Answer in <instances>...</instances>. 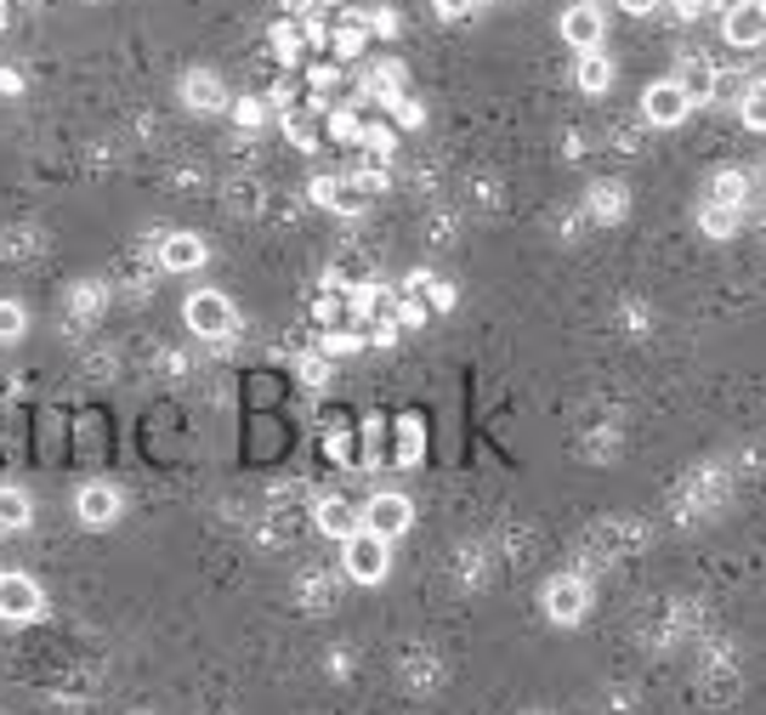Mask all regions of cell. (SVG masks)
Masks as SVG:
<instances>
[{"label":"cell","mask_w":766,"mask_h":715,"mask_svg":"<svg viewBox=\"0 0 766 715\" xmlns=\"http://www.w3.org/2000/svg\"><path fill=\"white\" fill-rule=\"evenodd\" d=\"M364 23H369L375 34H398V12H387V7H380V12H369Z\"/></svg>","instance_id":"f546056e"},{"label":"cell","mask_w":766,"mask_h":715,"mask_svg":"<svg viewBox=\"0 0 766 715\" xmlns=\"http://www.w3.org/2000/svg\"><path fill=\"white\" fill-rule=\"evenodd\" d=\"M23 91V74L18 69H0V98H18Z\"/></svg>","instance_id":"4dcf8cb0"},{"label":"cell","mask_w":766,"mask_h":715,"mask_svg":"<svg viewBox=\"0 0 766 715\" xmlns=\"http://www.w3.org/2000/svg\"><path fill=\"white\" fill-rule=\"evenodd\" d=\"M341 568H347V580H358V585H380V580H387V568H392V540L358 529L353 540H341Z\"/></svg>","instance_id":"6da1fadb"},{"label":"cell","mask_w":766,"mask_h":715,"mask_svg":"<svg viewBox=\"0 0 766 715\" xmlns=\"http://www.w3.org/2000/svg\"><path fill=\"white\" fill-rule=\"evenodd\" d=\"M313 200H318L324 211H335V216H358L369 194L358 187V176H318V182H313Z\"/></svg>","instance_id":"52a82bcc"},{"label":"cell","mask_w":766,"mask_h":715,"mask_svg":"<svg viewBox=\"0 0 766 715\" xmlns=\"http://www.w3.org/2000/svg\"><path fill=\"white\" fill-rule=\"evenodd\" d=\"M409 522H415L409 494H375V500L364 505V529L380 534V540H404V534H409Z\"/></svg>","instance_id":"5b68a950"},{"label":"cell","mask_w":766,"mask_h":715,"mask_svg":"<svg viewBox=\"0 0 766 715\" xmlns=\"http://www.w3.org/2000/svg\"><path fill=\"white\" fill-rule=\"evenodd\" d=\"M573 85L591 91V98H596V91H607L613 85V58L607 52H580V63H573Z\"/></svg>","instance_id":"9a60e30c"},{"label":"cell","mask_w":766,"mask_h":715,"mask_svg":"<svg viewBox=\"0 0 766 715\" xmlns=\"http://www.w3.org/2000/svg\"><path fill=\"white\" fill-rule=\"evenodd\" d=\"M182 98H187V109H200V114H216V109H227V85L211 74V69H194L182 80Z\"/></svg>","instance_id":"8fae6325"},{"label":"cell","mask_w":766,"mask_h":715,"mask_svg":"<svg viewBox=\"0 0 766 715\" xmlns=\"http://www.w3.org/2000/svg\"><path fill=\"white\" fill-rule=\"evenodd\" d=\"M45 613V596L29 574H0V619H12V625H29V619Z\"/></svg>","instance_id":"8992f818"},{"label":"cell","mask_w":766,"mask_h":715,"mask_svg":"<svg viewBox=\"0 0 766 715\" xmlns=\"http://www.w3.org/2000/svg\"><path fill=\"white\" fill-rule=\"evenodd\" d=\"M302 380H307V387H324V380H329V364H318V358L302 364Z\"/></svg>","instance_id":"1f68e13d"},{"label":"cell","mask_w":766,"mask_h":715,"mask_svg":"<svg viewBox=\"0 0 766 715\" xmlns=\"http://www.w3.org/2000/svg\"><path fill=\"white\" fill-rule=\"evenodd\" d=\"M23 522H29V494L0 489V529H23Z\"/></svg>","instance_id":"7402d4cb"},{"label":"cell","mask_w":766,"mask_h":715,"mask_svg":"<svg viewBox=\"0 0 766 715\" xmlns=\"http://www.w3.org/2000/svg\"><path fill=\"white\" fill-rule=\"evenodd\" d=\"M687 114H693V98H687L676 80H653V85L642 91V120H647L653 131H676Z\"/></svg>","instance_id":"3957f363"},{"label":"cell","mask_w":766,"mask_h":715,"mask_svg":"<svg viewBox=\"0 0 766 715\" xmlns=\"http://www.w3.org/2000/svg\"><path fill=\"white\" fill-rule=\"evenodd\" d=\"M74 505H80V522H98V529H103V522L120 517V489L114 483H85Z\"/></svg>","instance_id":"7c38bea8"},{"label":"cell","mask_w":766,"mask_h":715,"mask_svg":"<svg viewBox=\"0 0 766 715\" xmlns=\"http://www.w3.org/2000/svg\"><path fill=\"white\" fill-rule=\"evenodd\" d=\"M187 329L205 336V341H222V336L238 329V313H233V302L222 290H200V296H187Z\"/></svg>","instance_id":"7a4b0ae2"},{"label":"cell","mask_w":766,"mask_h":715,"mask_svg":"<svg viewBox=\"0 0 766 715\" xmlns=\"http://www.w3.org/2000/svg\"><path fill=\"white\" fill-rule=\"evenodd\" d=\"M585 205H591V216H596V222H619V216L631 211V194H625L619 182H596Z\"/></svg>","instance_id":"e0dca14e"},{"label":"cell","mask_w":766,"mask_h":715,"mask_svg":"<svg viewBox=\"0 0 766 715\" xmlns=\"http://www.w3.org/2000/svg\"><path fill=\"white\" fill-rule=\"evenodd\" d=\"M329 131H335V142H358V136H364V125H358L353 109H335V114H329Z\"/></svg>","instance_id":"d4e9b609"},{"label":"cell","mask_w":766,"mask_h":715,"mask_svg":"<svg viewBox=\"0 0 766 715\" xmlns=\"http://www.w3.org/2000/svg\"><path fill=\"white\" fill-rule=\"evenodd\" d=\"M313 7H318V0H284V12H290V18H313Z\"/></svg>","instance_id":"d6a6232c"},{"label":"cell","mask_w":766,"mask_h":715,"mask_svg":"<svg viewBox=\"0 0 766 715\" xmlns=\"http://www.w3.org/2000/svg\"><path fill=\"white\" fill-rule=\"evenodd\" d=\"M23 324H29V318H23L18 302H0V341H18V336H23Z\"/></svg>","instance_id":"cb8c5ba5"},{"label":"cell","mask_w":766,"mask_h":715,"mask_svg":"<svg viewBox=\"0 0 766 715\" xmlns=\"http://www.w3.org/2000/svg\"><path fill=\"white\" fill-rule=\"evenodd\" d=\"M284 131H290V142H296V149H313V142H318V136H313V125H307L302 114H290V120H284Z\"/></svg>","instance_id":"83f0119b"},{"label":"cell","mask_w":766,"mask_h":715,"mask_svg":"<svg viewBox=\"0 0 766 715\" xmlns=\"http://www.w3.org/2000/svg\"><path fill=\"white\" fill-rule=\"evenodd\" d=\"M670 80H676L687 98L698 103V98H709V85H715V63H709V58H682V69L670 74Z\"/></svg>","instance_id":"ac0fdd59"},{"label":"cell","mask_w":766,"mask_h":715,"mask_svg":"<svg viewBox=\"0 0 766 715\" xmlns=\"http://www.w3.org/2000/svg\"><path fill=\"white\" fill-rule=\"evenodd\" d=\"M585 613H591V585L580 574H556L545 585V619L551 625H580Z\"/></svg>","instance_id":"277c9868"},{"label":"cell","mask_w":766,"mask_h":715,"mask_svg":"<svg viewBox=\"0 0 766 715\" xmlns=\"http://www.w3.org/2000/svg\"><path fill=\"white\" fill-rule=\"evenodd\" d=\"M364 91H369V98H380L387 109L404 103V63H392V58H387V63H375V69L364 74Z\"/></svg>","instance_id":"5bb4252c"},{"label":"cell","mask_w":766,"mask_h":715,"mask_svg":"<svg viewBox=\"0 0 766 715\" xmlns=\"http://www.w3.org/2000/svg\"><path fill=\"white\" fill-rule=\"evenodd\" d=\"M722 34L738 45V52H755V45L766 40V12L755 7V0H738V7H727V18H722Z\"/></svg>","instance_id":"ba28073f"},{"label":"cell","mask_w":766,"mask_h":715,"mask_svg":"<svg viewBox=\"0 0 766 715\" xmlns=\"http://www.w3.org/2000/svg\"><path fill=\"white\" fill-rule=\"evenodd\" d=\"M670 12H676V23H693L709 12V0H670Z\"/></svg>","instance_id":"f1b7e54d"},{"label":"cell","mask_w":766,"mask_h":715,"mask_svg":"<svg viewBox=\"0 0 766 715\" xmlns=\"http://www.w3.org/2000/svg\"><path fill=\"white\" fill-rule=\"evenodd\" d=\"M432 7H438V18H471L483 0H432Z\"/></svg>","instance_id":"4316f807"},{"label":"cell","mask_w":766,"mask_h":715,"mask_svg":"<svg viewBox=\"0 0 766 715\" xmlns=\"http://www.w3.org/2000/svg\"><path fill=\"white\" fill-rule=\"evenodd\" d=\"M313 517H318V534H329V540H353V534L364 529L358 505H353V500H341V494H324Z\"/></svg>","instance_id":"30bf717a"},{"label":"cell","mask_w":766,"mask_h":715,"mask_svg":"<svg viewBox=\"0 0 766 715\" xmlns=\"http://www.w3.org/2000/svg\"><path fill=\"white\" fill-rule=\"evenodd\" d=\"M738 216H744V211H727V205H704V233H709V238H733V233H738Z\"/></svg>","instance_id":"603a6c76"},{"label":"cell","mask_w":766,"mask_h":715,"mask_svg":"<svg viewBox=\"0 0 766 715\" xmlns=\"http://www.w3.org/2000/svg\"><path fill=\"white\" fill-rule=\"evenodd\" d=\"M267 40H273V58H278V63H296V58H302V45H307V40H302V23H296V18L273 23V34H267Z\"/></svg>","instance_id":"d6986e66"},{"label":"cell","mask_w":766,"mask_h":715,"mask_svg":"<svg viewBox=\"0 0 766 715\" xmlns=\"http://www.w3.org/2000/svg\"><path fill=\"white\" fill-rule=\"evenodd\" d=\"M738 120L749 131H766V80H749L744 85V98H738Z\"/></svg>","instance_id":"44dd1931"},{"label":"cell","mask_w":766,"mask_h":715,"mask_svg":"<svg viewBox=\"0 0 766 715\" xmlns=\"http://www.w3.org/2000/svg\"><path fill=\"white\" fill-rule=\"evenodd\" d=\"M625 12H636V18H647V12H658V0H619Z\"/></svg>","instance_id":"836d02e7"},{"label":"cell","mask_w":766,"mask_h":715,"mask_svg":"<svg viewBox=\"0 0 766 715\" xmlns=\"http://www.w3.org/2000/svg\"><path fill=\"white\" fill-rule=\"evenodd\" d=\"M562 40L573 45V52H602V12L591 7V0H580V7L562 12Z\"/></svg>","instance_id":"9c48e42d"},{"label":"cell","mask_w":766,"mask_h":715,"mask_svg":"<svg viewBox=\"0 0 766 715\" xmlns=\"http://www.w3.org/2000/svg\"><path fill=\"white\" fill-rule=\"evenodd\" d=\"M233 120L245 125V131H256V125L267 120V103H262V98H245V103H233Z\"/></svg>","instance_id":"484cf974"},{"label":"cell","mask_w":766,"mask_h":715,"mask_svg":"<svg viewBox=\"0 0 766 715\" xmlns=\"http://www.w3.org/2000/svg\"><path fill=\"white\" fill-rule=\"evenodd\" d=\"M160 262H165L171 273H194V267H205V238H194V233H171L165 245H160Z\"/></svg>","instance_id":"4fadbf2b"},{"label":"cell","mask_w":766,"mask_h":715,"mask_svg":"<svg viewBox=\"0 0 766 715\" xmlns=\"http://www.w3.org/2000/svg\"><path fill=\"white\" fill-rule=\"evenodd\" d=\"M744 200H749V182H744V171H715V176H709V200H704V205H727V211H744Z\"/></svg>","instance_id":"2e32d148"},{"label":"cell","mask_w":766,"mask_h":715,"mask_svg":"<svg viewBox=\"0 0 766 715\" xmlns=\"http://www.w3.org/2000/svg\"><path fill=\"white\" fill-rule=\"evenodd\" d=\"M364 40H369V23H364V18H347L341 29L329 34V45H335V58H341V63L364 52Z\"/></svg>","instance_id":"ffe728a7"}]
</instances>
